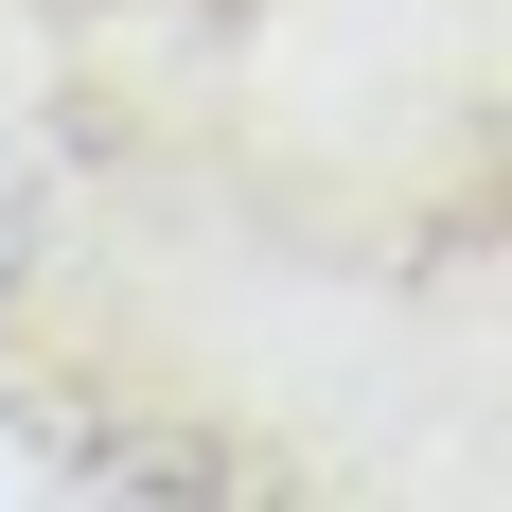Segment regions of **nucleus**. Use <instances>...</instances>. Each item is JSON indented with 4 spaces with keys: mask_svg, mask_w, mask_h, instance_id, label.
I'll use <instances>...</instances> for the list:
<instances>
[]
</instances>
